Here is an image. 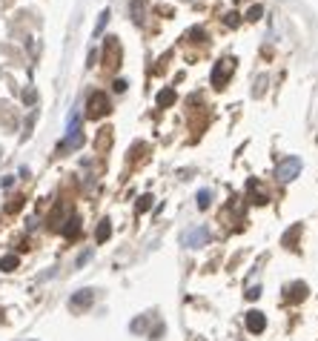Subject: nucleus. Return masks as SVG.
<instances>
[{
  "label": "nucleus",
  "instance_id": "obj_2",
  "mask_svg": "<svg viewBox=\"0 0 318 341\" xmlns=\"http://www.w3.org/2000/svg\"><path fill=\"white\" fill-rule=\"evenodd\" d=\"M86 109H89V118H101L103 112H109V101H106V95H103V92H95V95H89V103H86Z\"/></svg>",
  "mask_w": 318,
  "mask_h": 341
},
{
  "label": "nucleus",
  "instance_id": "obj_15",
  "mask_svg": "<svg viewBox=\"0 0 318 341\" xmlns=\"http://www.w3.org/2000/svg\"><path fill=\"white\" fill-rule=\"evenodd\" d=\"M258 17H261V6H253L249 9V20H258Z\"/></svg>",
  "mask_w": 318,
  "mask_h": 341
},
{
  "label": "nucleus",
  "instance_id": "obj_12",
  "mask_svg": "<svg viewBox=\"0 0 318 341\" xmlns=\"http://www.w3.org/2000/svg\"><path fill=\"white\" fill-rule=\"evenodd\" d=\"M304 295H307V287H304V284H296V287H292V301H301Z\"/></svg>",
  "mask_w": 318,
  "mask_h": 341
},
{
  "label": "nucleus",
  "instance_id": "obj_3",
  "mask_svg": "<svg viewBox=\"0 0 318 341\" xmlns=\"http://www.w3.org/2000/svg\"><path fill=\"white\" fill-rule=\"evenodd\" d=\"M244 321H246V330H249V333H264V330H267V315H264V312H258V310H249L244 315Z\"/></svg>",
  "mask_w": 318,
  "mask_h": 341
},
{
  "label": "nucleus",
  "instance_id": "obj_13",
  "mask_svg": "<svg viewBox=\"0 0 318 341\" xmlns=\"http://www.w3.org/2000/svg\"><path fill=\"white\" fill-rule=\"evenodd\" d=\"M106 20H109V9L101 15V20H98V26H95V37H101V32H103V26H106Z\"/></svg>",
  "mask_w": 318,
  "mask_h": 341
},
{
  "label": "nucleus",
  "instance_id": "obj_6",
  "mask_svg": "<svg viewBox=\"0 0 318 341\" xmlns=\"http://www.w3.org/2000/svg\"><path fill=\"white\" fill-rule=\"evenodd\" d=\"M80 233V221L78 218H69V224L63 226V238H78Z\"/></svg>",
  "mask_w": 318,
  "mask_h": 341
},
{
  "label": "nucleus",
  "instance_id": "obj_5",
  "mask_svg": "<svg viewBox=\"0 0 318 341\" xmlns=\"http://www.w3.org/2000/svg\"><path fill=\"white\" fill-rule=\"evenodd\" d=\"M92 301H95V292L92 290H78L69 304H72V310H80V307L86 310V307H92Z\"/></svg>",
  "mask_w": 318,
  "mask_h": 341
},
{
  "label": "nucleus",
  "instance_id": "obj_17",
  "mask_svg": "<svg viewBox=\"0 0 318 341\" xmlns=\"http://www.w3.org/2000/svg\"><path fill=\"white\" fill-rule=\"evenodd\" d=\"M201 341H207V338H201Z\"/></svg>",
  "mask_w": 318,
  "mask_h": 341
},
{
  "label": "nucleus",
  "instance_id": "obj_4",
  "mask_svg": "<svg viewBox=\"0 0 318 341\" xmlns=\"http://www.w3.org/2000/svg\"><path fill=\"white\" fill-rule=\"evenodd\" d=\"M298 172H301V161L298 158H287L281 164V167H278V178H281V181H292V178H298Z\"/></svg>",
  "mask_w": 318,
  "mask_h": 341
},
{
  "label": "nucleus",
  "instance_id": "obj_1",
  "mask_svg": "<svg viewBox=\"0 0 318 341\" xmlns=\"http://www.w3.org/2000/svg\"><path fill=\"white\" fill-rule=\"evenodd\" d=\"M210 230L207 226H192V230H187V233L181 235V244L184 247H189V249H198V247H207L210 244Z\"/></svg>",
  "mask_w": 318,
  "mask_h": 341
},
{
  "label": "nucleus",
  "instance_id": "obj_16",
  "mask_svg": "<svg viewBox=\"0 0 318 341\" xmlns=\"http://www.w3.org/2000/svg\"><path fill=\"white\" fill-rule=\"evenodd\" d=\"M258 295H261V290H258V287H253V290L246 292V298H249V301H255V298H258Z\"/></svg>",
  "mask_w": 318,
  "mask_h": 341
},
{
  "label": "nucleus",
  "instance_id": "obj_14",
  "mask_svg": "<svg viewBox=\"0 0 318 341\" xmlns=\"http://www.w3.org/2000/svg\"><path fill=\"white\" fill-rule=\"evenodd\" d=\"M149 201H152V198H149V195H144V198H141V203H138V212H144V210H146V207H149Z\"/></svg>",
  "mask_w": 318,
  "mask_h": 341
},
{
  "label": "nucleus",
  "instance_id": "obj_11",
  "mask_svg": "<svg viewBox=\"0 0 318 341\" xmlns=\"http://www.w3.org/2000/svg\"><path fill=\"white\" fill-rule=\"evenodd\" d=\"M210 198H212L210 189H201V192H198V210H207V207H210Z\"/></svg>",
  "mask_w": 318,
  "mask_h": 341
},
{
  "label": "nucleus",
  "instance_id": "obj_7",
  "mask_svg": "<svg viewBox=\"0 0 318 341\" xmlns=\"http://www.w3.org/2000/svg\"><path fill=\"white\" fill-rule=\"evenodd\" d=\"M129 12H132V20L141 23V20H144V0H132Z\"/></svg>",
  "mask_w": 318,
  "mask_h": 341
},
{
  "label": "nucleus",
  "instance_id": "obj_8",
  "mask_svg": "<svg viewBox=\"0 0 318 341\" xmlns=\"http://www.w3.org/2000/svg\"><path fill=\"white\" fill-rule=\"evenodd\" d=\"M15 267H17V255H3V258H0V269H3V272H12Z\"/></svg>",
  "mask_w": 318,
  "mask_h": 341
},
{
  "label": "nucleus",
  "instance_id": "obj_9",
  "mask_svg": "<svg viewBox=\"0 0 318 341\" xmlns=\"http://www.w3.org/2000/svg\"><path fill=\"white\" fill-rule=\"evenodd\" d=\"M109 233H112L109 221H101V226H98V235H95V238H98V244H103V241L109 238Z\"/></svg>",
  "mask_w": 318,
  "mask_h": 341
},
{
  "label": "nucleus",
  "instance_id": "obj_10",
  "mask_svg": "<svg viewBox=\"0 0 318 341\" xmlns=\"http://www.w3.org/2000/svg\"><path fill=\"white\" fill-rule=\"evenodd\" d=\"M172 101H175V92H172V89H164V92L158 95V106H169Z\"/></svg>",
  "mask_w": 318,
  "mask_h": 341
}]
</instances>
